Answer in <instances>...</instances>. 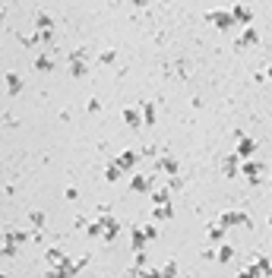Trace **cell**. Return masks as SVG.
<instances>
[{
	"label": "cell",
	"mask_w": 272,
	"mask_h": 278,
	"mask_svg": "<svg viewBox=\"0 0 272 278\" xmlns=\"http://www.w3.org/2000/svg\"><path fill=\"white\" fill-rule=\"evenodd\" d=\"M98 225H101V240H104V244L117 240V234H120V221H117L111 212H101V215H98Z\"/></svg>",
	"instance_id": "1"
},
{
	"label": "cell",
	"mask_w": 272,
	"mask_h": 278,
	"mask_svg": "<svg viewBox=\"0 0 272 278\" xmlns=\"http://www.w3.org/2000/svg\"><path fill=\"white\" fill-rule=\"evenodd\" d=\"M206 23H212V26H219V29H234V19H231V13L228 10H212V13H206Z\"/></svg>",
	"instance_id": "2"
},
{
	"label": "cell",
	"mask_w": 272,
	"mask_h": 278,
	"mask_svg": "<svg viewBox=\"0 0 272 278\" xmlns=\"http://www.w3.org/2000/svg\"><path fill=\"white\" fill-rule=\"evenodd\" d=\"M139 158H142L139 152H133V149H127V152H120V155H117V161H114V164H117V168H120V171H133V168H136V164H139Z\"/></svg>",
	"instance_id": "3"
},
{
	"label": "cell",
	"mask_w": 272,
	"mask_h": 278,
	"mask_svg": "<svg viewBox=\"0 0 272 278\" xmlns=\"http://www.w3.org/2000/svg\"><path fill=\"white\" fill-rule=\"evenodd\" d=\"M222 225L225 228H231V225H250V218L244 215V212H238V209H228V212H222Z\"/></svg>",
	"instance_id": "4"
},
{
	"label": "cell",
	"mask_w": 272,
	"mask_h": 278,
	"mask_svg": "<svg viewBox=\"0 0 272 278\" xmlns=\"http://www.w3.org/2000/svg\"><path fill=\"white\" fill-rule=\"evenodd\" d=\"M231 19H234V23H244V26H250V23H253V10H250L247 4H238V7L231 10Z\"/></svg>",
	"instance_id": "5"
},
{
	"label": "cell",
	"mask_w": 272,
	"mask_h": 278,
	"mask_svg": "<svg viewBox=\"0 0 272 278\" xmlns=\"http://www.w3.org/2000/svg\"><path fill=\"white\" fill-rule=\"evenodd\" d=\"M257 152V139H250V136H238V158H247V155H253Z\"/></svg>",
	"instance_id": "6"
},
{
	"label": "cell",
	"mask_w": 272,
	"mask_h": 278,
	"mask_svg": "<svg viewBox=\"0 0 272 278\" xmlns=\"http://www.w3.org/2000/svg\"><path fill=\"white\" fill-rule=\"evenodd\" d=\"M212 259H215V263H222V266H228L231 259H234V247L228 244V240H222V247L212 253Z\"/></svg>",
	"instance_id": "7"
},
{
	"label": "cell",
	"mask_w": 272,
	"mask_h": 278,
	"mask_svg": "<svg viewBox=\"0 0 272 278\" xmlns=\"http://www.w3.org/2000/svg\"><path fill=\"white\" fill-rule=\"evenodd\" d=\"M130 190H136V193H149V190H152V177H149V174H133Z\"/></svg>",
	"instance_id": "8"
},
{
	"label": "cell",
	"mask_w": 272,
	"mask_h": 278,
	"mask_svg": "<svg viewBox=\"0 0 272 278\" xmlns=\"http://www.w3.org/2000/svg\"><path fill=\"white\" fill-rule=\"evenodd\" d=\"M139 114H142V123H149V126H152V123L158 120V104H155V101H146V104L139 108Z\"/></svg>",
	"instance_id": "9"
},
{
	"label": "cell",
	"mask_w": 272,
	"mask_h": 278,
	"mask_svg": "<svg viewBox=\"0 0 272 278\" xmlns=\"http://www.w3.org/2000/svg\"><path fill=\"white\" fill-rule=\"evenodd\" d=\"M238 45H241V48H253V45H260V32L253 29V26H250V29H244V35L238 38Z\"/></svg>",
	"instance_id": "10"
},
{
	"label": "cell",
	"mask_w": 272,
	"mask_h": 278,
	"mask_svg": "<svg viewBox=\"0 0 272 278\" xmlns=\"http://www.w3.org/2000/svg\"><path fill=\"white\" fill-rule=\"evenodd\" d=\"M123 123L127 126H142V114H139V108H123Z\"/></svg>",
	"instance_id": "11"
},
{
	"label": "cell",
	"mask_w": 272,
	"mask_h": 278,
	"mask_svg": "<svg viewBox=\"0 0 272 278\" xmlns=\"http://www.w3.org/2000/svg\"><path fill=\"white\" fill-rule=\"evenodd\" d=\"M244 275H269V256H260L250 269H244Z\"/></svg>",
	"instance_id": "12"
},
{
	"label": "cell",
	"mask_w": 272,
	"mask_h": 278,
	"mask_svg": "<svg viewBox=\"0 0 272 278\" xmlns=\"http://www.w3.org/2000/svg\"><path fill=\"white\" fill-rule=\"evenodd\" d=\"M238 164H241L238 155H228V158L222 161V174H225V177H238Z\"/></svg>",
	"instance_id": "13"
},
{
	"label": "cell",
	"mask_w": 272,
	"mask_h": 278,
	"mask_svg": "<svg viewBox=\"0 0 272 278\" xmlns=\"http://www.w3.org/2000/svg\"><path fill=\"white\" fill-rule=\"evenodd\" d=\"M4 240H10V244H16V247H23V244H29V231H16V228H10V231L4 234Z\"/></svg>",
	"instance_id": "14"
},
{
	"label": "cell",
	"mask_w": 272,
	"mask_h": 278,
	"mask_svg": "<svg viewBox=\"0 0 272 278\" xmlns=\"http://www.w3.org/2000/svg\"><path fill=\"white\" fill-rule=\"evenodd\" d=\"M7 92L10 95H19L23 92V76L19 73H7Z\"/></svg>",
	"instance_id": "15"
},
{
	"label": "cell",
	"mask_w": 272,
	"mask_h": 278,
	"mask_svg": "<svg viewBox=\"0 0 272 278\" xmlns=\"http://www.w3.org/2000/svg\"><path fill=\"white\" fill-rule=\"evenodd\" d=\"M206 234H209L212 244H222V240H225V225H222V221H219V225H209Z\"/></svg>",
	"instance_id": "16"
},
{
	"label": "cell",
	"mask_w": 272,
	"mask_h": 278,
	"mask_svg": "<svg viewBox=\"0 0 272 278\" xmlns=\"http://www.w3.org/2000/svg\"><path fill=\"white\" fill-rule=\"evenodd\" d=\"M171 215H174V212H171V206H168V202H158V206L152 209V218H155V221H168Z\"/></svg>",
	"instance_id": "17"
},
{
	"label": "cell",
	"mask_w": 272,
	"mask_h": 278,
	"mask_svg": "<svg viewBox=\"0 0 272 278\" xmlns=\"http://www.w3.org/2000/svg\"><path fill=\"white\" fill-rule=\"evenodd\" d=\"M155 164H158V168L165 171V174H177V171H180V164H177L174 158H168V155H165V158H158Z\"/></svg>",
	"instance_id": "18"
},
{
	"label": "cell",
	"mask_w": 272,
	"mask_h": 278,
	"mask_svg": "<svg viewBox=\"0 0 272 278\" xmlns=\"http://www.w3.org/2000/svg\"><path fill=\"white\" fill-rule=\"evenodd\" d=\"M45 259H48V263H51V266H60V263H64V259H67V253H64L60 247H51V250L45 253Z\"/></svg>",
	"instance_id": "19"
},
{
	"label": "cell",
	"mask_w": 272,
	"mask_h": 278,
	"mask_svg": "<svg viewBox=\"0 0 272 278\" xmlns=\"http://www.w3.org/2000/svg\"><path fill=\"white\" fill-rule=\"evenodd\" d=\"M35 26H38V32H54V19L48 13H38L35 16Z\"/></svg>",
	"instance_id": "20"
},
{
	"label": "cell",
	"mask_w": 272,
	"mask_h": 278,
	"mask_svg": "<svg viewBox=\"0 0 272 278\" xmlns=\"http://www.w3.org/2000/svg\"><path fill=\"white\" fill-rule=\"evenodd\" d=\"M149 196H152V202L158 206V202H168V199H171V190H165V187H152Z\"/></svg>",
	"instance_id": "21"
},
{
	"label": "cell",
	"mask_w": 272,
	"mask_h": 278,
	"mask_svg": "<svg viewBox=\"0 0 272 278\" xmlns=\"http://www.w3.org/2000/svg\"><path fill=\"white\" fill-rule=\"evenodd\" d=\"M238 171H244V174H250V177H257V174H260V161H253V158H250V161H241Z\"/></svg>",
	"instance_id": "22"
},
{
	"label": "cell",
	"mask_w": 272,
	"mask_h": 278,
	"mask_svg": "<svg viewBox=\"0 0 272 278\" xmlns=\"http://www.w3.org/2000/svg\"><path fill=\"white\" fill-rule=\"evenodd\" d=\"M35 70H41V73H51V70H54V57H51V54H41V57L35 60Z\"/></svg>",
	"instance_id": "23"
},
{
	"label": "cell",
	"mask_w": 272,
	"mask_h": 278,
	"mask_svg": "<svg viewBox=\"0 0 272 278\" xmlns=\"http://www.w3.org/2000/svg\"><path fill=\"white\" fill-rule=\"evenodd\" d=\"M120 174H123V171L117 168V164H108V168H104V180H108V183H114V180H120Z\"/></svg>",
	"instance_id": "24"
},
{
	"label": "cell",
	"mask_w": 272,
	"mask_h": 278,
	"mask_svg": "<svg viewBox=\"0 0 272 278\" xmlns=\"http://www.w3.org/2000/svg\"><path fill=\"white\" fill-rule=\"evenodd\" d=\"M149 240H146V234H142V228H133V250H142Z\"/></svg>",
	"instance_id": "25"
},
{
	"label": "cell",
	"mask_w": 272,
	"mask_h": 278,
	"mask_svg": "<svg viewBox=\"0 0 272 278\" xmlns=\"http://www.w3.org/2000/svg\"><path fill=\"white\" fill-rule=\"evenodd\" d=\"M158 272H161V275H180V269H177V263H174V259H168V263L161 266Z\"/></svg>",
	"instance_id": "26"
},
{
	"label": "cell",
	"mask_w": 272,
	"mask_h": 278,
	"mask_svg": "<svg viewBox=\"0 0 272 278\" xmlns=\"http://www.w3.org/2000/svg\"><path fill=\"white\" fill-rule=\"evenodd\" d=\"M86 70H89L86 63H70V76H76V79H79V76H86Z\"/></svg>",
	"instance_id": "27"
},
{
	"label": "cell",
	"mask_w": 272,
	"mask_h": 278,
	"mask_svg": "<svg viewBox=\"0 0 272 278\" xmlns=\"http://www.w3.org/2000/svg\"><path fill=\"white\" fill-rule=\"evenodd\" d=\"M29 221H32L35 228H45V221H48V218H45V212H32V215H29Z\"/></svg>",
	"instance_id": "28"
},
{
	"label": "cell",
	"mask_w": 272,
	"mask_h": 278,
	"mask_svg": "<svg viewBox=\"0 0 272 278\" xmlns=\"http://www.w3.org/2000/svg\"><path fill=\"white\" fill-rule=\"evenodd\" d=\"M16 250H19V247H16V244H10V240H7L4 247H0V253H4V256H16Z\"/></svg>",
	"instance_id": "29"
},
{
	"label": "cell",
	"mask_w": 272,
	"mask_h": 278,
	"mask_svg": "<svg viewBox=\"0 0 272 278\" xmlns=\"http://www.w3.org/2000/svg\"><path fill=\"white\" fill-rule=\"evenodd\" d=\"M142 234H146V240H155V237H158V228H155V225H146V228H142Z\"/></svg>",
	"instance_id": "30"
},
{
	"label": "cell",
	"mask_w": 272,
	"mask_h": 278,
	"mask_svg": "<svg viewBox=\"0 0 272 278\" xmlns=\"http://www.w3.org/2000/svg\"><path fill=\"white\" fill-rule=\"evenodd\" d=\"M180 187H184V177H180V174H174V177H171V187H168V190H180Z\"/></svg>",
	"instance_id": "31"
},
{
	"label": "cell",
	"mask_w": 272,
	"mask_h": 278,
	"mask_svg": "<svg viewBox=\"0 0 272 278\" xmlns=\"http://www.w3.org/2000/svg\"><path fill=\"white\" fill-rule=\"evenodd\" d=\"M98 111H101V101L92 98V101H89V114H98Z\"/></svg>",
	"instance_id": "32"
},
{
	"label": "cell",
	"mask_w": 272,
	"mask_h": 278,
	"mask_svg": "<svg viewBox=\"0 0 272 278\" xmlns=\"http://www.w3.org/2000/svg\"><path fill=\"white\" fill-rule=\"evenodd\" d=\"M114 57H117L114 51H104V54H101V63H114Z\"/></svg>",
	"instance_id": "33"
},
{
	"label": "cell",
	"mask_w": 272,
	"mask_h": 278,
	"mask_svg": "<svg viewBox=\"0 0 272 278\" xmlns=\"http://www.w3.org/2000/svg\"><path fill=\"white\" fill-rule=\"evenodd\" d=\"M257 82H260V85H266V82H269V73H266V70H263V73H257Z\"/></svg>",
	"instance_id": "34"
},
{
	"label": "cell",
	"mask_w": 272,
	"mask_h": 278,
	"mask_svg": "<svg viewBox=\"0 0 272 278\" xmlns=\"http://www.w3.org/2000/svg\"><path fill=\"white\" fill-rule=\"evenodd\" d=\"M0 23H4V7H0Z\"/></svg>",
	"instance_id": "35"
},
{
	"label": "cell",
	"mask_w": 272,
	"mask_h": 278,
	"mask_svg": "<svg viewBox=\"0 0 272 278\" xmlns=\"http://www.w3.org/2000/svg\"><path fill=\"white\" fill-rule=\"evenodd\" d=\"M0 272H4V266H0Z\"/></svg>",
	"instance_id": "36"
},
{
	"label": "cell",
	"mask_w": 272,
	"mask_h": 278,
	"mask_svg": "<svg viewBox=\"0 0 272 278\" xmlns=\"http://www.w3.org/2000/svg\"><path fill=\"white\" fill-rule=\"evenodd\" d=\"M0 237H4V234H0Z\"/></svg>",
	"instance_id": "37"
}]
</instances>
